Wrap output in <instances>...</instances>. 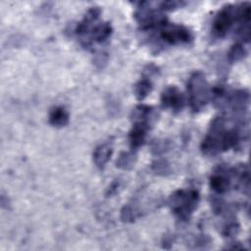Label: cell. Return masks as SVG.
Masks as SVG:
<instances>
[{
    "mask_svg": "<svg viewBox=\"0 0 251 251\" xmlns=\"http://www.w3.org/2000/svg\"><path fill=\"white\" fill-rule=\"evenodd\" d=\"M241 135L237 128H227L226 121L223 117L216 118L204 138L201 149L206 155H216L235 147L240 143Z\"/></svg>",
    "mask_w": 251,
    "mask_h": 251,
    "instance_id": "cell-1",
    "label": "cell"
},
{
    "mask_svg": "<svg viewBox=\"0 0 251 251\" xmlns=\"http://www.w3.org/2000/svg\"><path fill=\"white\" fill-rule=\"evenodd\" d=\"M187 92L190 108L193 112L201 111L207 104L210 97V89L201 72H195L187 81Z\"/></svg>",
    "mask_w": 251,
    "mask_h": 251,
    "instance_id": "cell-2",
    "label": "cell"
},
{
    "mask_svg": "<svg viewBox=\"0 0 251 251\" xmlns=\"http://www.w3.org/2000/svg\"><path fill=\"white\" fill-rule=\"evenodd\" d=\"M198 201L199 194L196 190L181 189L172 194L170 197V206L179 220L186 221L196 209Z\"/></svg>",
    "mask_w": 251,
    "mask_h": 251,
    "instance_id": "cell-3",
    "label": "cell"
},
{
    "mask_svg": "<svg viewBox=\"0 0 251 251\" xmlns=\"http://www.w3.org/2000/svg\"><path fill=\"white\" fill-rule=\"evenodd\" d=\"M160 37L164 42L170 45L184 44L192 40V34L188 28L179 25L168 24L167 22L160 26Z\"/></svg>",
    "mask_w": 251,
    "mask_h": 251,
    "instance_id": "cell-4",
    "label": "cell"
},
{
    "mask_svg": "<svg viewBox=\"0 0 251 251\" xmlns=\"http://www.w3.org/2000/svg\"><path fill=\"white\" fill-rule=\"evenodd\" d=\"M231 170L224 166H219L210 178V185L212 189L219 194L227 192L231 186Z\"/></svg>",
    "mask_w": 251,
    "mask_h": 251,
    "instance_id": "cell-5",
    "label": "cell"
},
{
    "mask_svg": "<svg viewBox=\"0 0 251 251\" xmlns=\"http://www.w3.org/2000/svg\"><path fill=\"white\" fill-rule=\"evenodd\" d=\"M161 101L164 107L169 108L174 112L181 111L184 105L183 95L176 86L167 87L161 95Z\"/></svg>",
    "mask_w": 251,
    "mask_h": 251,
    "instance_id": "cell-6",
    "label": "cell"
},
{
    "mask_svg": "<svg viewBox=\"0 0 251 251\" xmlns=\"http://www.w3.org/2000/svg\"><path fill=\"white\" fill-rule=\"evenodd\" d=\"M149 125L145 123H133L132 128L129 131V142L132 148L141 146L146 138Z\"/></svg>",
    "mask_w": 251,
    "mask_h": 251,
    "instance_id": "cell-7",
    "label": "cell"
},
{
    "mask_svg": "<svg viewBox=\"0 0 251 251\" xmlns=\"http://www.w3.org/2000/svg\"><path fill=\"white\" fill-rule=\"evenodd\" d=\"M113 152L112 145L109 142L100 144L93 152V160L97 167L104 168L105 165L108 163L111 155Z\"/></svg>",
    "mask_w": 251,
    "mask_h": 251,
    "instance_id": "cell-8",
    "label": "cell"
},
{
    "mask_svg": "<svg viewBox=\"0 0 251 251\" xmlns=\"http://www.w3.org/2000/svg\"><path fill=\"white\" fill-rule=\"evenodd\" d=\"M69 122V114L64 107H55L49 113V123L57 127L64 126Z\"/></svg>",
    "mask_w": 251,
    "mask_h": 251,
    "instance_id": "cell-9",
    "label": "cell"
},
{
    "mask_svg": "<svg viewBox=\"0 0 251 251\" xmlns=\"http://www.w3.org/2000/svg\"><path fill=\"white\" fill-rule=\"evenodd\" d=\"M151 89V81L147 78H142L134 85V94L138 100H142L150 93Z\"/></svg>",
    "mask_w": 251,
    "mask_h": 251,
    "instance_id": "cell-10",
    "label": "cell"
},
{
    "mask_svg": "<svg viewBox=\"0 0 251 251\" xmlns=\"http://www.w3.org/2000/svg\"><path fill=\"white\" fill-rule=\"evenodd\" d=\"M245 55H246L245 48L241 44L237 43V44L233 45L231 47V49L229 50V52H228V60L230 62H232V63L233 62H237V61L243 59L245 57Z\"/></svg>",
    "mask_w": 251,
    "mask_h": 251,
    "instance_id": "cell-11",
    "label": "cell"
},
{
    "mask_svg": "<svg viewBox=\"0 0 251 251\" xmlns=\"http://www.w3.org/2000/svg\"><path fill=\"white\" fill-rule=\"evenodd\" d=\"M133 163V155L129 153H123L117 161V166L123 169H128L129 167H132Z\"/></svg>",
    "mask_w": 251,
    "mask_h": 251,
    "instance_id": "cell-12",
    "label": "cell"
}]
</instances>
